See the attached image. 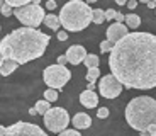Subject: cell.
I'll list each match as a JSON object with an SVG mask.
<instances>
[{
    "label": "cell",
    "instance_id": "1",
    "mask_svg": "<svg viewBox=\"0 0 156 136\" xmlns=\"http://www.w3.org/2000/svg\"><path fill=\"white\" fill-rule=\"evenodd\" d=\"M109 68L126 89H154L156 36L151 32H129L110 51Z\"/></svg>",
    "mask_w": 156,
    "mask_h": 136
},
{
    "label": "cell",
    "instance_id": "2",
    "mask_svg": "<svg viewBox=\"0 0 156 136\" xmlns=\"http://www.w3.org/2000/svg\"><path fill=\"white\" fill-rule=\"evenodd\" d=\"M49 44V36L34 27H19L4 36L0 43V61H16L19 65L41 58Z\"/></svg>",
    "mask_w": 156,
    "mask_h": 136
},
{
    "label": "cell",
    "instance_id": "3",
    "mask_svg": "<svg viewBox=\"0 0 156 136\" xmlns=\"http://www.w3.org/2000/svg\"><path fill=\"white\" fill-rule=\"evenodd\" d=\"M126 121L136 131H148L156 124V101L148 95L133 99L126 105Z\"/></svg>",
    "mask_w": 156,
    "mask_h": 136
},
{
    "label": "cell",
    "instance_id": "4",
    "mask_svg": "<svg viewBox=\"0 0 156 136\" xmlns=\"http://www.w3.org/2000/svg\"><path fill=\"white\" fill-rule=\"evenodd\" d=\"M59 20L65 31L78 32L83 31L94 22V10L85 0H73L68 2L59 10Z\"/></svg>",
    "mask_w": 156,
    "mask_h": 136
},
{
    "label": "cell",
    "instance_id": "5",
    "mask_svg": "<svg viewBox=\"0 0 156 136\" xmlns=\"http://www.w3.org/2000/svg\"><path fill=\"white\" fill-rule=\"evenodd\" d=\"M14 16L17 17V20L24 27H34L36 29V27H39L44 22L46 12H44V9L41 5L29 4V5H24V7L14 9Z\"/></svg>",
    "mask_w": 156,
    "mask_h": 136
},
{
    "label": "cell",
    "instance_id": "6",
    "mask_svg": "<svg viewBox=\"0 0 156 136\" xmlns=\"http://www.w3.org/2000/svg\"><path fill=\"white\" fill-rule=\"evenodd\" d=\"M71 78V72L63 65H49L43 72V80L49 89L61 90Z\"/></svg>",
    "mask_w": 156,
    "mask_h": 136
},
{
    "label": "cell",
    "instance_id": "7",
    "mask_svg": "<svg viewBox=\"0 0 156 136\" xmlns=\"http://www.w3.org/2000/svg\"><path fill=\"white\" fill-rule=\"evenodd\" d=\"M71 123L70 114L66 109L63 107H51L46 114H44V126L48 131L51 133H63Z\"/></svg>",
    "mask_w": 156,
    "mask_h": 136
},
{
    "label": "cell",
    "instance_id": "8",
    "mask_svg": "<svg viewBox=\"0 0 156 136\" xmlns=\"http://www.w3.org/2000/svg\"><path fill=\"white\" fill-rule=\"evenodd\" d=\"M0 136H48V134L37 124L26 123V121H17L10 126H2Z\"/></svg>",
    "mask_w": 156,
    "mask_h": 136
},
{
    "label": "cell",
    "instance_id": "9",
    "mask_svg": "<svg viewBox=\"0 0 156 136\" xmlns=\"http://www.w3.org/2000/svg\"><path fill=\"white\" fill-rule=\"evenodd\" d=\"M122 89H124V85H122L112 73L102 77V80L98 82V92H100L102 97H105V99L119 97L121 92H122Z\"/></svg>",
    "mask_w": 156,
    "mask_h": 136
},
{
    "label": "cell",
    "instance_id": "10",
    "mask_svg": "<svg viewBox=\"0 0 156 136\" xmlns=\"http://www.w3.org/2000/svg\"><path fill=\"white\" fill-rule=\"evenodd\" d=\"M127 34H129V27L126 26V24L114 22V24H110V26L107 27V39H109L114 46H115L122 38H126Z\"/></svg>",
    "mask_w": 156,
    "mask_h": 136
},
{
    "label": "cell",
    "instance_id": "11",
    "mask_svg": "<svg viewBox=\"0 0 156 136\" xmlns=\"http://www.w3.org/2000/svg\"><path fill=\"white\" fill-rule=\"evenodd\" d=\"M87 54L88 53H87V50L83 46H80V44H73V46L68 48L66 58H68V61H70L71 65H80V63L85 61Z\"/></svg>",
    "mask_w": 156,
    "mask_h": 136
},
{
    "label": "cell",
    "instance_id": "12",
    "mask_svg": "<svg viewBox=\"0 0 156 136\" xmlns=\"http://www.w3.org/2000/svg\"><path fill=\"white\" fill-rule=\"evenodd\" d=\"M80 104L87 109H94L98 105V95L94 90H83L80 94Z\"/></svg>",
    "mask_w": 156,
    "mask_h": 136
},
{
    "label": "cell",
    "instance_id": "13",
    "mask_svg": "<svg viewBox=\"0 0 156 136\" xmlns=\"http://www.w3.org/2000/svg\"><path fill=\"white\" fill-rule=\"evenodd\" d=\"M71 124L75 126V129H88L90 126H92V119H90L88 114L85 112H78L73 116V119H71Z\"/></svg>",
    "mask_w": 156,
    "mask_h": 136
},
{
    "label": "cell",
    "instance_id": "14",
    "mask_svg": "<svg viewBox=\"0 0 156 136\" xmlns=\"http://www.w3.org/2000/svg\"><path fill=\"white\" fill-rule=\"evenodd\" d=\"M44 26L49 27L51 31H58L59 27H61V20H59V16H56V14H46Z\"/></svg>",
    "mask_w": 156,
    "mask_h": 136
},
{
    "label": "cell",
    "instance_id": "15",
    "mask_svg": "<svg viewBox=\"0 0 156 136\" xmlns=\"http://www.w3.org/2000/svg\"><path fill=\"white\" fill-rule=\"evenodd\" d=\"M17 68H19V63H16V61H0V73L4 77L14 73Z\"/></svg>",
    "mask_w": 156,
    "mask_h": 136
},
{
    "label": "cell",
    "instance_id": "16",
    "mask_svg": "<svg viewBox=\"0 0 156 136\" xmlns=\"http://www.w3.org/2000/svg\"><path fill=\"white\" fill-rule=\"evenodd\" d=\"M126 26L131 27V29H136L141 26V17L137 14H127L126 16Z\"/></svg>",
    "mask_w": 156,
    "mask_h": 136
},
{
    "label": "cell",
    "instance_id": "17",
    "mask_svg": "<svg viewBox=\"0 0 156 136\" xmlns=\"http://www.w3.org/2000/svg\"><path fill=\"white\" fill-rule=\"evenodd\" d=\"M85 66L87 68H98V63H100V58H98L97 54H94V53H90V54H87V58H85Z\"/></svg>",
    "mask_w": 156,
    "mask_h": 136
},
{
    "label": "cell",
    "instance_id": "18",
    "mask_svg": "<svg viewBox=\"0 0 156 136\" xmlns=\"http://www.w3.org/2000/svg\"><path fill=\"white\" fill-rule=\"evenodd\" d=\"M36 109H37V114H46L48 111L51 109V105H49V101H46V99H43V101H37L36 102V105H34Z\"/></svg>",
    "mask_w": 156,
    "mask_h": 136
},
{
    "label": "cell",
    "instance_id": "19",
    "mask_svg": "<svg viewBox=\"0 0 156 136\" xmlns=\"http://www.w3.org/2000/svg\"><path fill=\"white\" fill-rule=\"evenodd\" d=\"M104 20H105V10L94 9V24H102Z\"/></svg>",
    "mask_w": 156,
    "mask_h": 136
},
{
    "label": "cell",
    "instance_id": "20",
    "mask_svg": "<svg viewBox=\"0 0 156 136\" xmlns=\"http://www.w3.org/2000/svg\"><path fill=\"white\" fill-rule=\"evenodd\" d=\"M4 2H7L12 9H19V7H24V5L32 4V0H4Z\"/></svg>",
    "mask_w": 156,
    "mask_h": 136
},
{
    "label": "cell",
    "instance_id": "21",
    "mask_svg": "<svg viewBox=\"0 0 156 136\" xmlns=\"http://www.w3.org/2000/svg\"><path fill=\"white\" fill-rule=\"evenodd\" d=\"M100 77V70L98 68H88L87 70V82H95Z\"/></svg>",
    "mask_w": 156,
    "mask_h": 136
},
{
    "label": "cell",
    "instance_id": "22",
    "mask_svg": "<svg viewBox=\"0 0 156 136\" xmlns=\"http://www.w3.org/2000/svg\"><path fill=\"white\" fill-rule=\"evenodd\" d=\"M44 99L49 101V102L58 101V90H56V89H48L46 92H44Z\"/></svg>",
    "mask_w": 156,
    "mask_h": 136
},
{
    "label": "cell",
    "instance_id": "23",
    "mask_svg": "<svg viewBox=\"0 0 156 136\" xmlns=\"http://www.w3.org/2000/svg\"><path fill=\"white\" fill-rule=\"evenodd\" d=\"M0 10H2V14H4L5 17H9V16L14 14V9H12L7 2H4V0H2V4H0Z\"/></svg>",
    "mask_w": 156,
    "mask_h": 136
},
{
    "label": "cell",
    "instance_id": "24",
    "mask_svg": "<svg viewBox=\"0 0 156 136\" xmlns=\"http://www.w3.org/2000/svg\"><path fill=\"white\" fill-rule=\"evenodd\" d=\"M112 50H114V44L110 43L109 39H105V41H102L100 43V51L102 53H110Z\"/></svg>",
    "mask_w": 156,
    "mask_h": 136
},
{
    "label": "cell",
    "instance_id": "25",
    "mask_svg": "<svg viewBox=\"0 0 156 136\" xmlns=\"http://www.w3.org/2000/svg\"><path fill=\"white\" fill-rule=\"evenodd\" d=\"M97 117H98V119H105V117H109V109H107V107H98Z\"/></svg>",
    "mask_w": 156,
    "mask_h": 136
},
{
    "label": "cell",
    "instance_id": "26",
    "mask_svg": "<svg viewBox=\"0 0 156 136\" xmlns=\"http://www.w3.org/2000/svg\"><path fill=\"white\" fill-rule=\"evenodd\" d=\"M58 136H82L78 129H65L63 133H59Z\"/></svg>",
    "mask_w": 156,
    "mask_h": 136
},
{
    "label": "cell",
    "instance_id": "27",
    "mask_svg": "<svg viewBox=\"0 0 156 136\" xmlns=\"http://www.w3.org/2000/svg\"><path fill=\"white\" fill-rule=\"evenodd\" d=\"M115 16H117V12L114 10V9H107V10H105V20L115 19Z\"/></svg>",
    "mask_w": 156,
    "mask_h": 136
},
{
    "label": "cell",
    "instance_id": "28",
    "mask_svg": "<svg viewBox=\"0 0 156 136\" xmlns=\"http://www.w3.org/2000/svg\"><path fill=\"white\" fill-rule=\"evenodd\" d=\"M56 38H58L59 41H66V39H68V32L66 31H58V32H56Z\"/></svg>",
    "mask_w": 156,
    "mask_h": 136
},
{
    "label": "cell",
    "instance_id": "29",
    "mask_svg": "<svg viewBox=\"0 0 156 136\" xmlns=\"http://www.w3.org/2000/svg\"><path fill=\"white\" fill-rule=\"evenodd\" d=\"M66 63H70L68 61V58H66V54H61V56H58V65H66Z\"/></svg>",
    "mask_w": 156,
    "mask_h": 136
},
{
    "label": "cell",
    "instance_id": "30",
    "mask_svg": "<svg viewBox=\"0 0 156 136\" xmlns=\"http://www.w3.org/2000/svg\"><path fill=\"white\" fill-rule=\"evenodd\" d=\"M136 7H137V0H129V2H127V9H129V10H134Z\"/></svg>",
    "mask_w": 156,
    "mask_h": 136
},
{
    "label": "cell",
    "instance_id": "31",
    "mask_svg": "<svg viewBox=\"0 0 156 136\" xmlns=\"http://www.w3.org/2000/svg\"><path fill=\"white\" fill-rule=\"evenodd\" d=\"M46 7L49 9V10H53V9H56V2H55V0H48V2H46Z\"/></svg>",
    "mask_w": 156,
    "mask_h": 136
},
{
    "label": "cell",
    "instance_id": "32",
    "mask_svg": "<svg viewBox=\"0 0 156 136\" xmlns=\"http://www.w3.org/2000/svg\"><path fill=\"white\" fill-rule=\"evenodd\" d=\"M148 131H149V134H151V136H156V124H154V126H151V128H149Z\"/></svg>",
    "mask_w": 156,
    "mask_h": 136
},
{
    "label": "cell",
    "instance_id": "33",
    "mask_svg": "<svg viewBox=\"0 0 156 136\" xmlns=\"http://www.w3.org/2000/svg\"><path fill=\"white\" fill-rule=\"evenodd\" d=\"M95 89V82H88V85H87V90H94Z\"/></svg>",
    "mask_w": 156,
    "mask_h": 136
},
{
    "label": "cell",
    "instance_id": "34",
    "mask_svg": "<svg viewBox=\"0 0 156 136\" xmlns=\"http://www.w3.org/2000/svg\"><path fill=\"white\" fill-rule=\"evenodd\" d=\"M148 7H149V9H156V2H154V0H149V2H148Z\"/></svg>",
    "mask_w": 156,
    "mask_h": 136
},
{
    "label": "cell",
    "instance_id": "35",
    "mask_svg": "<svg viewBox=\"0 0 156 136\" xmlns=\"http://www.w3.org/2000/svg\"><path fill=\"white\" fill-rule=\"evenodd\" d=\"M29 114H31V116H36V114H37V109H36V107L29 109Z\"/></svg>",
    "mask_w": 156,
    "mask_h": 136
},
{
    "label": "cell",
    "instance_id": "36",
    "mask_svg": "<svg viewBox=\"0 0 156 136\" xmlns=\"http://www.w3.org/2000/svg\"><path fill=\"white\" fill-rule=\"evenodd\" d=\"M115 4L117 5H127V2L126 0H115Z\"/></svg>",
    "mask_w": 156,
    "mask_h": 136
},
{
    "label": "cell",
    "instance_id": "37",
    "mask_svg": "<svg viewBox=\"0 0 156 136\" xmlns=\"http://www.w3.org/2000/svg\"><path fill=\"white\" fill-rule=\"evenodd\" d=\"M141 136H151V134H149V131H143V133H141Z\"/></svg>",
    "mask_w": 156,
    "mask_h": 136
},
{
    "label": "cell",
    "instance_id": "38",
    "mask_svg": "<svg viewBox=\"0 0 156 136\" xmlns=\"http://www.w3.org/2000/svg\"><path fill=\"white\" fill-rule=\"evenodd\" d=\"M32 4H34V5H39V4H41V0H32Z\"/></svg>",
    "mask_w": 156,
    "mask_h": 136
},
{
    "label": "cell",
    "instance_id": "39",
    "mask_svg": "<svg viewBox=\"0 0 156 136\" xmlns=\"http://www.w3.org/2000/svg\"><path fill=\"white\" fill-rule=\"evenodd\" d=\"M87 4H94V2H98V0H85Z\"/></svg>",
    "mask_w": 156,
    "mask_h": 136
},
{
    "label": "cell",
    "instance_id": "40",
    "mask_svg": "<svg viewBox=\"0 0 156 136\" xmlns=\"http://www.w3.org/2000/svg\"><path fill=\"white\" fill-rule=\"evenodd\" d=\"M70 2H73V0H70Z\"/></svg>",
    "mask_w": 156,
    "mask_h": 136
},
{
    "label": "cell",
    "instance_id": "41",
    "mask_svg": "<svg viewBox=\"0 0 156 136\" xmlns=\"http://www.w3.org/2000/svg\"><path fill=\"white\" fill-rule=\"evenodd\" d=\"M141 2H143V0H141Z\"/></svg>",
    "mask_w": 156,
    "mask_h": 136
},
{
    "label": "cell",
    "instance_id": "42",
    "mask_svg": "<svg viewBox=\"0 0 156 136\" xmlns=\"http://www.w3.org/2000/svg\"><path fill=\"white\" fill-rule=\"evenodd\" d=\"M154 2H156V0H154Z\"/></svg>",
    "mask_w": 156,
    "mask_h": 136
}]
</instances>
